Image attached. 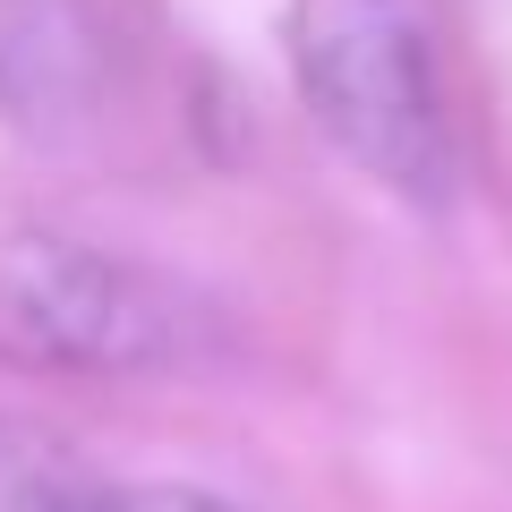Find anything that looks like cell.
Masks as SVG:
<instances>
[{
    "label": "cell",
    "mask_w": 512,
    "mask_h": 512,
    "mask_svg": "<svg viewBox=\"0 0 512 512\" xmlns=\"http://www.w3.org/2000/svg\"><path fill=\"white\" fill-rule=\"evenodd\" d=\"M0 512H120V487H103L52 427L0 410Z\"/></svg>",
    "instance_id": "obj_4"
},
{
    "label": "cell",
    "mask_w": 512,
    "mask_h": 512,
    "mask_svg": "<svg viewBox=\"0 0 512 512\" xmlns=\"http://www.w3.org/2000/svg\"><path fill=\"white\" fill-rule=\"evenodd\" d=\"M291 77L376 188L410 205L453 188V111L419 0H291Z\"/></svg>",
    "instance_id": "obj_1"
},
{
    "label": "cell",
    "mask_w": 512,
    "mask_h": 512,
    "mask_svg": "<svg viewBox=\"0 0 512 512\" xmlns=\"http://www.w3.org/2000/svg\"><path fill=\"white\" fill-rule=\"evenodd\" d=\"M120 512H248L214 487H120Z\"/></svg>",
    "instance_id": "obj_5"
},
{
    "label": "cell",
    "mask_w": 512,
    "mask_h": 512,
    "mask_svg": "<svg viewBox=\"0 0 512 512\" xmlns=\"http://www.w3.org/2000/svg\"><path fill=\"white\" fill-rule=\"evenodd\" d=\"M103 86V18L86 0H0V111L60 128L94 111Z\"/></svg>",
    "instance_id": "obj_3"
},
{
    "label": "cell",
    "mask_w": 512,
    "mask_h": 512,
    "mask_svg": "<svg viewBox=\"0 0 512 512\" xmlns=\"http://www.w3.org/2000/svg\"><path fill=\"white\" fill-rule=\"evenodd\" d=\"M214 342L205 308L171 274L69 231L0 239V359L60 376H154Z\"/></svg>",
    "instance_id": "obj_2"
}]
</instances>
